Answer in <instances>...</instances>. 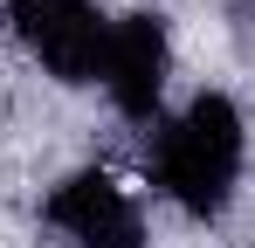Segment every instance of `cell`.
<instances>
[{
	"mask_svg": "<svg viewBox=\"0 0 255 248\" xmlns=\"http://www.w3.org/2000/svg\"><path fill=\"white\" fill-rule=\"evenodd\" d=\"M242 152H249V131L235 97L200 90L172 124H159L152 138V179L172 207H186L193 221H214L235 200V179H242Z\"/></svg>",
	"mask_w": 255,
	"mask_h": 248,
	"instance_id": "1",
	"label": "cell"
},
{
	"mask_svg": "<svg viewBox=\"0 0 255 248\" xmlns=\"http://www.w3.org/2000/svg\"><path fill=\"white\" fill-rule=\"evenodd\" d=\"M7 21L55 83H97L104 35H111L97 0H7Z\"/></svg>",
	"mask_w": 255,
	"mask_h": 248,
	"instance_id": "2",
	"label": "cell"
},
{
	"mask_svg": "<svg viewBox=\"0 0 255 248\" xmlns=\"http://www.w3.org/2000/svg\"><path fill=\"white\" fill-rule=\"evenodd\" d=\"M166 69H172V35H166L159 14H125V21H111L97 83L111 90V104H118L131 124H145L152 111H159V97H166Z\"/></svg>",
	"mask_w": 255,
	"mask_h": 248,
	"instance_id": "3",
	"label": "cell"
},
{
	"mask_svg": "<svg viewBox=\"0 0 255 248\" xmlns=\"http://www.w3.org/2000/svg\"><path fill=\"white\" fill-rule=\"evenodd\" d=\"M42 214H48V228L69 235L76 248H138L145 242V221H138L131 193L111 172H69V179L48 193Z\"/></svg>",
	"mask_w": 255,
	"mask_h": 248,
	"instance_id": "4",
	"label": "cell"
},
{
	"mask_svg": "<svg viewBox=\"0 0 255 248\" xmlns=\"http://www.w3.org/2000/svg\"><path fill=\"white\" fill-rule=\"evenodd\" d=\"M228 35H235V55L255 62V0H228Z\"/></svg>",
	"mask_w": 255,
	"mask_h": 248,
	"instance_id": "5",
	"label": "cell"
}]
</instances>
